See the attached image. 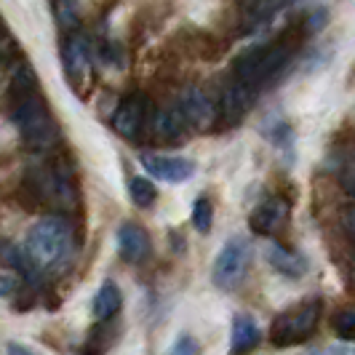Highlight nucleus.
Listing matches in <instances>:
<instances>
[{"mask_svg":"<svg viewBox=\"0 0 355 355\" xmlns=\"http://www.w3.org/2000/svg\"><path fill=\"white\" fill-rule=\"evenodd\" d=\"M259 345V326L251 315L232 318V353H249Z\"/></svg>","mask_w":355,"mask_h":355,"instance_id":"obj_15","label":"nucleus"},{"mask_svg":"<svg viewBox=\"0 0 355 355\" xmlns=\"http://www.w3.org/2000/svg\"><path fill=\"white\" fill-rule=\"evenodd\" d=\"M174 353H198V345L190 337H182L174 347Z\"/></svg>","mask_w":355,"mask_h":355,"instance_id":"obj_26","label":"nucleus"},{"mask_svg":"<svg viewBox=\"0 0 355 355\" xmlns=\"http://www.w3.org/2000/svg\"><path fill=\"white\" fill-rule=\"evenodd\" d=\"M72 243H75V232L64 216H43L27 232L24 251L40 270H56L70 259Z\"/></svg>","mask_w":355,"mask_h":355,"instance_id":"obj_1","label":"nucleus"},{"mask_svg":"<svg viewBox=\"0 0 355 355\" xmlns=\"http://www.w3.org/2000/svg\"><path fill=\"white\" fill-rule=\"evenodd\" d=\"M17 288H19L17 275H8V272L0 275V297H11V294H17Z\"/></svg>","mask_w":355,"mask_h":355,"instance_id":"obj_24","label":"nucleus"},{"mask_svg":"<svg viewBox=\"0 0 355 355\" xmlns=\"http://www.w3.org/2000/svg\"><path fill=\"white\" fill-rule=\"evenodd\" d=\"M64 67H67V75L72 80H80L86 75V67H89V46L83 37H70L64 43Z\"/></svg>","mask_w":355,"mask_h":355,"instance_id":"obj_16","label":"nucleus"},{"mask_svg":"<svg viewBox=\"0 0 355 355\" xmlns=\"http://www.w3.org/2000/svg\"><path fill=\"white\" fill-rule=\"evenodd\" d=\"M267 262L275 267L281 275H286V278H302L304 272H307L304 257H300L297 251L286 249L281 243H272L267 249Z\"/></svg>","mask_w":355,"mask_h":355,"instance_id":"obj_13","label":"nucleus"},{"mask_svg":"<svg viewBox=\"0 0 355 355\" xmlns=\"http://www.w3.org/2000/svg\"><path fill=\"white\" fill-rule=\"evenodd\" d=\"M320 310H323L320 300H307V302L281 313L278 320L272 323V342L275 345H294V342L307 339L318 326Z\"/></svg>","mask_w":355,"mask_h":355,"instance_id":"obj_4","label":"nucleus"},{"mask_svg":"<svg viewBox=\"0 0 355 355\" xmlns=\"http://www.w3.org/2000/svg\"><path fill=\"white\" fill-rule=\"evenodd\" d=\"M53 8H56V21L62 30H75L78 24V11H75V3L72 0H53Z\"/></svg>","mask_w":355,"mask_h":355,"instance_id":"obj_22","label":"nucleus"},{"mask_svg":"<svg viewBox=\"0 0 355 355\" xmlns=\"http://www.w3.org/2000/svg\"><path fill=\"white\" fill-rule=\"evenodd\" d=\"M3 259H6V265L8 267L19 270L30 284H37V281H40V267L30 259L27 251L17 249V246H6V249H3Z\"/></svg>","mask_w":355,"mask_h":355,"instance_id":"obj_18","label":"nucleus"},{"mask_svg":"<svg viewBox=\"0 0 355 355\" xmlns=\"http://www.w3.org/2000/svg\"><path fill=\"white\" fill-rule=\"evenodd\" d=\"M118 249L125 262L139 265L150 257V238L137 222H123L118 227Z\"/></svg>","mask_w":355,"mask_h":355,"instance_id":"obj_11","label":"nucleus"},{"mask_svg":"<svg viewBox=\"0 0 355 355\" xmlns=\"http://www.w3.org/2000/svg\"><path fill=\"white\" fill-rule=\"evenodd\" d=\"M144 168L153 174L155 179L163 182H187V179L196 174V163L187 158H177V155H153V153H142Z\"/></svg>","mask_w":355,"mask_h":355,"instance_id":"obj_8","label":"nucleus"},{"mask_svg":"<svg viewBox=\"0 0 355 355\" xmlns=\"http://www.w3.org/2000/svg\"><path fill=\"white\" fill-rule=\"evenodd\" d=\"M128 193H131V200L137 203V206H153L155 200H158V190H155V184L150 182V179L144 177H134L131 179V187H128Z\"/></svg>","mask_w":355,"mask_h":355,"instance_id":"obj_20","label":"nucleus"},{"mask_svg":"<svg viewBox=\"0 0 355 355\" xmlns=\"http://www.w3.org/2000/svg\"><path fill=\"white\" fill-rule=\"evenodd\" d=\"M121 304H123V294H121V288L112 284V281H107V284L99 286V291H96V297H94V315L99 320H107L112 318V315H118V310H121Z\"/></svg>","mask_w":355,"mask_h":355,"instance_id":"obj_17","label":"nucleus"},{"mask_svg":"<svg viewBox=\"0 0 355 355\" xmlns=\"http://www.w3.org/2000/svg\"><path fill=\"white\" fill-rule=\"evenodd\" d=\"M281 3H291V0H281Z\"/></svg>","mask_w":355,"mask_h":355,"instance_id":"obj_28","label":"nucleus"},{"mask_svg":"<svg viewBox=\"0 0 355 355\" xmlns=\"http://www.w3.org/2000/svg\"><path fill=\"white\" fill-rule=\"evenodd\" d=\"M33 190L37 193L40 200H46L53 209H64V211H72L75 203H78V193H75V184H72V177L67 168L62 166H40L33 171Z\"/></svg>","mask_w":355,"mask_h":355,"instance_id":"obj_5","label":"nucleus"},{"mask_svg":"<svg viewBox=\"0 0 355 355\" xmlns=\"http://www.w3.org/2000/svg\"><path fill=\"white\" fill-rule=\"evenodd\" d=\"M37 89V75L27 62H19L14 72H11V94L14 99H21L27 94H33Z\"/></svg>","mask_w":355,"mask_h":355,"instance_id":"obj_19","label":"nucleus"},{"mask_svg":"<svg viewBox=\"0 0 355 355\" xmlns=\"http://www.w3.org/2000/svg\"><path fill=\"white\" fill-rule=\"evenodd\" d=\"M144 123H147V99H142V96L125 99L112 115V128L123 139H137L142 134Z\"/></svg>","mask_w":355,"mask_h":355,"instance_id":"obj_9","label":"nucleus"},{"mask_svg":"<svg viewBox=\"0 0 355 355\" xmlns=\"http://www.w3.org/2000/svg\"><path fill=\"white\" fill-rule=\"evenodd\" d=\"M334 329L342 339H353L355 337V310L353 307H345L334 315Z\"/></svg>","mask_w":355,"mask_h":355,"instance_id":"obj_23","label":"nucleus"},{"mask_svg":"<svg viewBox=\"0 0 355 355\" xmlns=\"http://www.w3.org/2000/svg\"><path fill=\"white\" fill-rule=\"evenodd\" d=\"M179 112L184 118V123H190L196 131H209L216 123V107L209 99V94L200 89H187L182 91V99H179Z\"/></svg>","mask_w":355,"mask_h":355,"instance_id":"obj_7","label":"nucleus"},{"mask_svg":"<svg viewBox=\"0 0 355 355\" xmlns=\"http://www.w3.org/2000/svg\"><path fill=\"white\" fill-rule=\"evenodd\" d=\"M323 24H326V11H323V8H320V11H313L310 19H307V30H310V33H318Z\"/></svg>","mask_w":355,"mask_h":355,"instance_id":"obj_25","label":"nucleus"},{"mask_svg":"<svg viewBox=\"0 0 355 355\" xmlns=\"http://www.w3.org/2000/svg\"><path fill=\"white\" fill-rule=\"evenodd\" d=\"M286 216H288V200L281 196H272L254 209V214L249 216V225L251 230L259 232V235H272L286 222Z\"/></svg>","mask_w":355,"mask_h":355,"instance_id":"obj_10","label":"nucleus"},{"mask_svg":"<svg viewBox=\"0 0 355 355\" xmlns=\"http://www.w3.org/2000/svg\"><path fill=\"white\" fill-rule=\"evenodd\" d=\"M288 46L286 43H272V46H257L251 51H243L235 59V78L246 86H265L275 75H281L288 64Z\"/></svg>","mask_w":355,"mask_h":355,"instance_id":"obj_2","label":"nucleus"},{"mask_svg":"<svg viewBox=\"0 0 355 355\" xmlns=\"http://www.w3.org/2000/svg\"><path fill=\"white\" fill-rule=\"evenodd\" d=\"M249 265H251L249 241L246 238H230L222 246L216 262H214V272H211L214 284L219 286V288H225V291H230L235 286H241V281L246 278Z\"/></svg>","mask_w":355,"mask_h":355,"instance_id":"obj_6","label":"nucleus"},{"mask_svg":"<svg viewBox=\"0 0 355 355\" xmlns=\"http://www.w3.org/2000/svg\"><path fill=\"white\" fill-rule=\"evenodd\" d=\"M251 99H254V89L235 80L225 89V96H222V112L227 121H241L251 107Z\"/></svg>","mask_w":355,"mask_h":355,"instance_id":"obj_12","label":"nucleus"},{"mask_svg":"<svg viewBox=\"0 0 355 355\" xmlns=\"http://www.w3.org/2000/svg\"><path fill=\"white\" fill-rule=\"evenodd\" d=\"M11 121L17 123L21 139L30 147H51L56 142V137H59L49 107L35 91L17 99V107L11 110Z\"/></svg>","mask_w":355,"mask_h":355,"instance_id":"obj_3","label":"nucleus"},{"mask_svg":"<svg viewBox=\"0 0 355 355\" xmlns=\"http://www.w3.org/2000/svg\"><path fill=\"white\" fill-rule=\"evenodd\" d=\"M211 222H214L211 200L198 198L196 206H193V225H196V230L198 232H209V230H211Z\"/></svg>","mask_w":355,"mask_h":355,"instance_id":"obj_21","label":"nucleus"},{"mask_svg":"<svg viewBox=\"0 0 355 355\" xmlns=\"http://www.w3.org/2000/svg\"><path fill=\"white\" fill-rule=\"evenodd\" d=\"M184 125L187 123H184L182 112L168 110V107L158 110V112L150 118V128H153L155 139H160V142H177L179 137L184 134Z\"/></svg>","mask_w":355,"mask_h":355,"instance_id":"obj_14","label":"nucleus"},{"mask_svg":"<svg viewBox=\"0 0 355 355\" xmlns=\"http://www.w3.org/2000/svg\"><path fill=\"white\" fill-rule=\"evenodd\" d=\"M8 350H11V353H27V350H24V347H19V345H11Z\"/></svg>","mask_w":355,"mask_h":355,"instance_id":"obj_27","label":"nucleus"}]
</instances>
